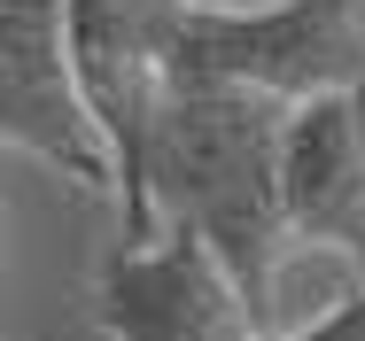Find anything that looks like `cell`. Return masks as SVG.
Here are the masks:
<instances>
[{
    "label": "cell",
    "instance_id": "6da1fadb",
    "mask_svg": "<svg viewBox=\"0 0 365 341\" xmlns=\"http://www.w3.org/2000/svg\"><path fill=\"white\" fill-rule=\"evenodd\" d=\"M288 117L280 101L257 93H202L179 85L163 93V117L148 140V202L155 225H187L195 241L218 248L233 272L241 303L257 310L264 341L272 334V303H280V272L295 256L288 194H280V147H288Z\"/></svg>",
    "mask_w": 365,
    "mask_h": 341
},
{
    "label": "cell",
    "instance_id": "7a4b0ae2",
    "mask_svg": "<svg viewBox=\"0 0 365 341\" xmlns=\"http://www.w3.org/2000/svg\"><path fill=\"white\" fill-rule=\"evenodd\" d=\"M257 93L311 109L365 85V0H187L163 39V93Z\"/></svg>",
    "mask_w": 365,
    "mask_h": 341
},
{
    "label": "cell",
    "instance_id": "3957f363",
    "mask_svg": "<svg viewBox=\"0 0 365 341\" xmlns=\"http://www.w3.org/2000/svg\"><path fill=\"white\" fill-rule=\"evenodd\" d=\"M187 0H63L71 63L86 85V109L117 155V202H125V241H163L155 202H148V140L163 117V39Z\"/></svg>",
    "mask_w": 365,
    "mask_h": 341
},
{
    "label": "cell",
    "instance_id": "277c9868",
    "mask_svg": "<svg viewBox=\"0 0 365 341\" xmlns=\"http://www.w3.org/2000/svg\"><path fill=\"white\" fill-rule=\"evenodd\" d=\"M0 140L39 155L78 194H125L117 155L78 85L63 0H0Z\"/></svg>",
    "mask_w": 365,
    "mask_h": 341
},
{
    "label": "cell",
    "instance_id": "5b68a950",
    "mask_svg": "<svg viewBox=\"0 0 365 341\" xmlns=\"http://www.w3.org/2000/svg\"><path fill=\"white\" fill-rule=\"evenodd\" d=\"M93 326L109 341H264L210 241L163 225V241H125L93 272Z\"/></svg>",
    "mask_w": 365,
    "mask_h": 341
},
{
    "label": "cell",
    "instance_id": "8992f818",
    "mask_svg": "<svg viewBox=\"0 0 365 341\" xmlns=\"http://www.w3.org/2000/svg\"><path fill=\"white\" fill-rule=\"evenodd\" d=\"M280 194H288L295 248H334L365 279V85L288 117Z\"/></svg>",
    "mask_w": 365,
    "mask_h": 341
},
{
    "label": "cell",
    "instance_id": "52a82bcc",
    "mask_svg": "<svg viewBox=\"0 0 365 341\" xmlns=\"http://www.w3.org/2000/svg\"><path fill=\"white\" fill-rule=\"evenodd\" d=\"M280 341H365V287H358V295H342L327 318H311V326L280 334Z\"/></svg>",
    "mask_w": 365,
    "mask_h": 341
}]
</instances>
